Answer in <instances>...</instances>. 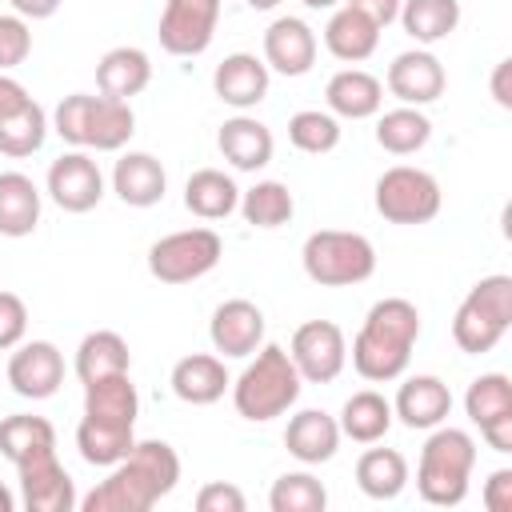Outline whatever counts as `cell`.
<instances>
[{
	"instance_id": "1",
	"label": "cell",
	"mask_w": 512,
	"mask_h": 512,
	"mask_svg": "<svg viewBox=\"0 0 512 512\" xmlns=\"http://www.w3.org/2000/svg\"><path fill=\"white\" fill-rule=\"evenodd\" d=\"M180 480V456L168 440H136L132 452L108 468L80 508L84 512H148L156 508Z\"/></svg>"
},
{
	"instance_id": "2",
	"label": "cell",
	"mask_w": 512,
	"mask_h": 512,
	"mask_svg": "<svg viewBox=\"0 0 512 512\" xmlns=\"http://www.w3.org/2000/svg\"><path fill=\"white\" fill-rule=\"evenodd\" d=\"M416 340H420L416 304L404 296H384L368 308V316L352 340V368L372 384L400 380L408 372Z\"/></svg>"
},
{
	"instance_id": "3",
	"label": "cell",
	"mask_w": 512,
	"mask_h": 512,
	"mask_svg": "<svg viewBox=\"0 0 512 512\" xmlns=\"http://www.w3.org/2000/svg\"><path fill=\"white\" fill-rule=\"evenodd\" d=\"M300 388H304V380H300L292 356L280 344H260L252 352L248 368L232 380V404L244 420L264 424V420L284 416L300 400Z\"/></svg>"
},
{
	"instance_id": "4",
	"label": "cell",
	"mask_w": 512,
	"mask_h": 512,
	"mask_svg": "<svg viewBox=\"0 0 512 512\" xmlns=\"http://www.w3.org/2000/svg\"><path fill=\"white\" fill-rule=\"evenodd\" d=\"M52 132L72 148H96V152H120L136 132V112L128 100L72 92L52 112Z\"/></svg>"
},
{
	"instance_id": "5",
	"label": "cell",
	"mask_w": 512,
	"mask_h": 512,
	"mask_svg": "<svg viewBox=\"0 0 512 512\" xmlns=\"http://www.w3.org/2000/svg\"><path fill=\"white\" fill-rule=\"evenodd\" d=\"M476 468V440L464 428L436 424L432 436L420 448L416 464V492L424 504L436 508H456L468 496V480Z\"/></svg>"
},
{
	"instance_id": "6",
	"label": "cell",
	"mask_w": 512,
	"mask_h": 512,
	"mask_svg": "<svg viewBox=\"0 0 512 512\" xmlns=\"http://www.w3.org/2000/svg\"><path fill=\"white\" fill-rule=\"evenodd\" d=\"M508 328H512V276L496 272L476 280L452 316L456 348L468 356H484L504 340Z\"/></svg>"
},
{
	"instance_id": "7",
	"label": "cell",
	"mask_w": 512,
	"mask_h": 512,
	"mask_svg": "<svg viewBox=\"0 0 512 512\" xmlns=\"http://www.w3.org/2000/svg\"><path fill=\"white\" fill-rule=\"evenodd\" d=\"M300 264L304 276L312 284L324 288H352L364 284L376 272V248L368 236L360 232H344V228H320L304 240L300 248Z\"/></svg>"
},
{
	"instance_id": "8",
	"label": "cell",
	"mask_w": 512,
	"mask_h": 512,
	"mask_svg": "<svg viewBox=\"0 0 512 512\" xmlns=\"http://www.w3.org/2000/svg\"><path fill=\"white\" fill-rule=\"evenodd\" d=\"M224 256V240L212 228H184L172 236H160L148 248V272L160 284H192L208 276Z\"/></svg>"
},
{
	"instance_id": "9",
	"label": "cell",
	"mask_w": 512,
	"mask_h": 512,
	"mask_svg": "<svg viewBox=\"0 0 512 512\" xmlns=\"http://www.w3.org/2000/svg\"><path fill=\"white\" fill-rule=\"evenodd\" d=\"M372 200L388 224H428L440 212V184L424 168L396 164V168L380 172Z\"/></svg>"
},
{
	"instance_id": "10",
	"label": "cell",
	"mask_w": 512,
	"mask_h": 512,
	"mask_svg": "<svg viewBox=\"0 0 512 512\" xmlns=\"http://www.w3.org/2000/svg\"><path fill=\"white\" fill-rule=\"evenodd\" d=\"M288 356H292L300 380H308V384H332L344 372V364H348L344 328L332 324V320H304L292 332Z\"/></svg>"
},
{
	"instance_id": "11",
	"label": "cell",
	"mask_w": 512,
	"mask_h": 512,
	"mask_svg": "<svg viewBox=\"0 0 512 512\" xmlns=\"http://www.w3.org/2000/svg\"><path fill=\"white\" fill-rule=\"evenodd\" d=\"M220 24V0H164L156 36L168 56H200Z\"/></svg>"
},
{
	"instance_id": "12",
	"label": "cell",
	"mask_w": 512,
	"mask_h": 512,
	"mask_svg": "<svg viewBox=\"0 0 512 512\" xmlns=\"http://www.w3.org/2000/svg\"><path fill=\"white\" fill-rule=\"evenodd\" d=\"M464 412L492 452H512V380L504 372L476 376L464 392Z\"/></svg>"
},
{
	"instance_id": "13",
	"label": "cell",
	"mask_w": 512,
	"mask_h": 512,
	"mask_svg": "<svg viewBox=\"0 0 512 512\" xmlns=\"http://www.w3.org/2000/svg\"><path fill=\"white\" fill-rule=\"evenodd\" d=\"M8 384L24 400H48L64 384V356L52 340H20L8 356Z\"/></svg>"
},
{
	"instance_id": "14",
	"label": "cell",
	"mask_w": 512,
	"mask_h": 512,
	"mask_svg": "<svg viewBox=\"0 0 512 512\" xmlns=\"http://www.w3.org/2000/svg\"><path fill=\"white\" fill-rule=\"evenodd\" d=\"M48 196L64 208V212H92L100 200H104V176H100V164L84 152V148H72L64 156L52 160L48 168Z\"/></svg>"
},
{
	"instance_id": "15",
	"label": "cell",
	"mask_w": 512,
	"mask_h": 512,
	"mask_svg": "<svg viewBox=\"0 0 512 512\" xmlns=\"http://www.w3.org/2000/svg\"><path fill=\"white\" fill-rule=\"evenodd\" d=\"M20 504L28 512H72L76 500V484L68 476V468L56 460V452L32 456L20 468Z\"/></svg>"
},
{
	"instance_id": "16",
	"label": "cell",
	"mask_w": 512,
	"mask_h": 512,
	"mask_svg": "<svg viewBox=\"0 0 512 512\" xmlns=\"http://www.w3.org/2000/svg\"><path fill=\"white\" fill-rule=\"evenodd\" d=\"M388 92L400 100V104H412V108H424L432 100L444 96V64L428 52V48H412V52H400L392 64H388V76H384Z\"/></svg>"
},
{
	"instance_id": "17",
	"label": "cell",
	"mask_w": 512,
	"mask_h": 512,
	"mask_svg": "<svg viewBox=\"0 0 512 512\" xmlns=\"http://www.w3.org/2000/svg\"><path fill=\"white\" fill-rule=\"evenodd\" d=\"M208 340L220 356L244 360L264 344V312L244 296L224 300L208 320Z\"/></svg>"
},
{
	"instance_id": "18",
	"label": "cell",
	"mask_w": 512,
	"mask_h": 512,
	"mask_svg": "<svg viewBox=\"0 0 512 512\" xmlns=\"http://www.w3.org/2000/svg\"><path fill=\"white\" fill-rule=\"evenodd\" d=\"M264 64L280 76H304L316 64V32L300 16H276L264 28Z\"/></svg>"
},
{
	"instance_id": "19",
	"label": "cell",
	"mask_w": 512,
	"mask_h": 512,
	"mask_svg": "<svg viewBox=\"0 0 512 512\" xmlns=\"http://www.w3.org/2000/svg\"><path fill=\"white\" fill-rule=\"evenodd\" d=\"M268 84H272V72H268V64H264L260 56H252V52H232V56H224V60L216 64V72H212V92H216L228 108H236V112L256 108V104L268 96Z\"/></svg>"
},
{
	"instance_id": "20",
	"label": "cell",
	"mask_w": 512,
	"mask_h": 512,
	"mask_svg": "<svg viewBox=\"0 0 512 512\" xmlns=\"http://www.w3.org/2000/svg\"><path fill=\"white\" fill-rule=\"evenodd\" d=\"M452 412V392L440 376L432 372H420V376H408L392 400V416L404 424V428H420V432H432L436 424H444Z\"/></svg>"
},
{
	"instance_id": "21",
	"label": "cell",
	"mask_w": 512,
	"mask_h": 512,
	"mask_svg": "<svg viewBox=\"0 0 512 512\" xmlns=\"http://www.w3.org/2000/svg\"><path fill=\"white\" fill-rule=\"evenodd\" d=\"M284 448L304 468L328 464L336 456V448H340V424H336V416H328L324 408H300L288 420V428H284Z\"/></svg>"
},
{
	"instance_id": "22",
	"label": "cell",
	"mask_w": 512,
	"mask_h": 512,
	"mask_svg": "<svg viewBox=\"0 0 512 512\" xmlns=\"http://www.w3.org/2000/svg\"><path fill=\"white\" fill-rule=\"evenodd\" d=\"M216 148H220V156H224L236 172H260V168L272 160L276 140H272V128H268V124H260L256 116H244V112H240V116H232V120L220 124Z\"/></svg>"
},
{
	"instance_id": "23",
	"label": "cell",
	"mask_w": 512,
	"mask_h": 512,
	"mask_svg": "<svg viewBox=\"0 0 512 512\" xmlns=\"http://www.w3.org/2000/svg\"><path fill=\"white\" fill-rule=\"evenodd\" d=\"M168 384H172L176 400H184L192 408H204V404H216L232 388V376H228V368H224L220 356L192 352V356H184V360L172 364V380Z\"/></svg>"
},
{
	"instance_id": "24",
	"label": "cell",
	"mask_w": 512,
	"mask_h": 512,
	"mask_svg": "<svg viewBox=\"0 0 512 512\" xmlns=\"http://www.w3.org/2000/svg\"><path fill=\"white\" fill-rule=\"evenodd\" d=\"M376 44H380V24H376L372 16H364V12L352 8V4L332 8L328 24H324V48H328L336 60L360 64V60H368V56L376 52Z\"/></svg>"
},
{
	"instance_id": "25",
	"label": "cell",
	"mask_w": 512,
	"mask_h": 512,
	"mask_svg": "<svg viewBox=\"0 0 512 512\" xmlns=\"http://www.w3.org/2000/svg\"><path fill=\"white\" fill-rule=\"evenodd\" d=\"M324 104L336 120H368L384 104V84L364 68H340L324 88Z\"/></svg>"
},
{
	"instance_id": "26",
	"label": "cell",
	"mask_w": 512,
	"mask_h": 512,
	"mask_svg": "<svg viewBox=\"0 0 512 512\" xmlns=\"http://www.w3.org/2000/svg\"><path fill=\"white\" fill-rule=\"evenodd\" d=\"M168 176L164 164L152 152H124L112 168V192L128 204V208H152L164 200Z\"/></svg>"
},
{
	"instance_id": "27",
	"label": "cell",
	"mask_w": 512,
	"mask_h": 512,
	"mask_svg": "<svg viewBox=\"0 0 512 512\" xmlns=\"http://www.w3.org/2000/svg\"><path fill=\"white\" fill-rule=\"evenodd\" d=\"M136 416H140V396H136V384L128 372L100 376V380L84 384V420L136 428Z\"/></svg>"
},
{
	"instance_id": "28",
	"label": "cell",
	"mask_w": 512,
	"mask_h": 512,
	"mask_svg": "<svg viewBox=\"0 0 512 512\" xmlns=\"http://www.w3.org/2000/svg\"><path fill=\"white\" fill-rule=\"evenodd\" d=\"M148 80H152L148 52L128 48V44L108 48V52L100 56V64H96V88H100V96H112V100H132V96H140V92L148 88Z\"/></svg>"
},
{
	"instance_id": "29",
	"label": "cell",
	"mask_w": 512,
	"mask_h": 512,
	"mask_svg": "<svg viewBox=\"0 0 512 512\" xmlns=\"http://www.w3.org/2000/svg\"><path fill=\"white\" fill-rule=\"evenodd\" d=\"M40 224V188L24 172H0V236L20 240Z\"/></svg>"
},
{
	"instance_id": "30",
	"label": "cell",
	"mask_w": 512,
	"mask_h": 512,
	"mask_svg": "<svg viewBox=\"0 0 512 512\" xmlns=\"http://www.w3.org/2000/svg\"><path fill=\"white\" fill-rule=\"evenodd\" d=\"M236 204H240V188L220 168H200L184 184V208L200 220H224L236 212Z\"/></svg>"
},
{
	"instance_id": "31",
	"label": "cell",
	"mask_w": 512,
	"mask_h": 512,
	"mask_svg": "<svg viewBox=\"0 0 512 512\" xmlns=\"http://www.w3.org/2000/svg\"><path fill=\"white\" fill-rule=\"evenodd\" d=\"M392 400H384L380 392H372V388H364V392H352L348 400H344V408H340V436H348V440H356V444H376V440H384L388 436V428H392Z\"/></svg>"
},
{
	"instance_id": "32",
	"label": "cell",
	"mask_w": 512,
	"mask_h": 512,
	"mask_svg": "<svg viewBox=\"0 0 512 512\" xmlns=\"http://www.w3.org/2000/svg\"><path fill=\"white\" fill-rule=\"evenodd\" d=\"M132 368V352H128V340L112 328H96L80 340L76 348V376L80 384H92L100 376H116V372H128Z\"/></svg>"
},
{
	"instance_id": "33",
	"label": "cell",
	"mask_w": 512,
	"mask_h": 512,
	"mask_svg": "<svg viewBox=\"0 0 512 512\" xmlns=\"http://www.w3.org/2000/svg\"><path fill=\"white\" fill-rule=\"evenodd\" d=\"M44 452H56V428L44 416L16 412V416L0 420V456L4 460H12L20 468L24 460L44 456Z\"/></svg>"
},
{
	"instance_id": "34",
	"label": "cell",
	"mask_w": 512,
	"mask_h": 512,
	"mask_svg": "<svg viewBox=\"0 0 512 512\" xmlns=\"http://www.w3.org/2000/svg\"><path fill=\"white\" fill-rule=\"evenodd\" d=\"M356 484L368 500H396L408 484V460L396 448H368L356 460Z\"/></svg>"
},
{
	"instance_id": "35",
	"label": "cell",
	"mask_w": 512,
	"mask_h": 512,
	"mask_svg": "<svg viewBox=\"0 0 512 512\" xmlns=\"http://www.w3.org/2000/svg\"><path fill=\"white\" fill-rule=\"evenodd\" d=\"M396 20L416 44H440L460 24V0H400Z\"/></svg>"
},
{
	"instance_id": "36",
	"label": "cell",
	"mask_w": 512,
	"mask_h": 512,
	"mask_svg": "<svg viewBox=\"0 0 512 512\" xmlns=\"http://www.w3.org/2000/svg\"><path fill=\"white\" fill-rule=\"evenodd\" d=\"M428 140H432V120L412 104H400L376 120V144L392 156H412Z\"/></svg>"
},
{
	"instance_id": "37",
	"label": "cell",
	"mask_w": 512,
	"mask_h": 512,
	"mask_svg": "<svg viewBox=\"0 0 512 512\" xmlns=\"http://www.w3.org/2000/svg\"><path fill=\"white\" fill-rule=\"evenodd\" d=\"M136 444V428H116L100 420H80L76 428V448L92 468H112L120 464Z\"/></svg>"
},
{
	"instance_id": "38",
	"label": "cell",
	"mask_w": 512,
	"mask_h": 512,
	"mask_svg": "<svg viewBox=\"0 0 512 512\" xmlns=\"http://www.w3.org/2000/svg\"><path fill=\"white\" fill-rule=\"evenodd\" d=\"M236 208L244 212V220L252 228H280V224L292 220L296 200H292L288 184H280V180H256L248 192H240V204Z\"/></svg>"
},
{
	"instance_id": "39",
	"label": "cell",
	"mask_w": 512,
	"mask_h": 512,
	"mask_svg": "<svg viewBox=\"0 0 512 512\" xmlns=\"http://www.w3.org/2000/svg\"><path fill=\"white\" fill-rule=\"evenodd\" d=\"M44 136H48V116H44V108L36 100L24 104L12 116H0V156L24 160V156L44 148Z\"/></svg>"
},
{
	"instance_id": "40",
	"label": "cell",
	"mask_w": 512,
	"mask_h": 512,
	"mask_svg": "<svg viewBox=\"0 0 512 512\" xmlns=\"http://www.w3.org/2000/svg\"><path fill=\"white\" fill-rule=\"evenodd\" d=\"M288 140H292V148H300L308 156H324L340 144V120L320 108H300L288 120Z\"/></svg>"
},
{
	"instance_id": "41",
	"label": "cell",
	"mask_w": 512,
	"mask_h": 512,
	"mask_svg": "<svg viewBox=\"0 0 512 512\" xmlns=\"http://www.w3.org/2000/svg\"><path fill=\"white\" fill-rule=\"evenodd\" d=\"M324 504L328 492L312 472H284L268 492L272 512H324Z\"/></svg>"
},
{
	"instance_id": "42",
	"label": "cell",
	"mask_w": 512,
	"mask_h": 512,
	"mask_svg": "<svg viewBox=\"0 0 512 512\" xmlns=\"http://www.w3.org/2000/svg\"><path fill=\"white\" fill-rule=\"evenodd\" d=\"M28 52H32V28H28V20L16 16V12H4L0 16V72L20 68L28 60Z\"/></svg>"
},
{
	"instance_id": "43",
	"label": "cell",
	"mask_w": 512,
	"mask_h": 512,
	"mask_svg": "<svg viewBox=\"0 0 512 512\" xmlns=\"http://www.w3.org/2000/svg\"><path fill=\"white\" fill-rule=\"evenodd\" d=\"M28 332V308L16 292H0V352L16 348Z\"/></svg>"
},
{
	"instance_id": "44",
	"label": "cell",
	"mask_w": 512,
	"mask_h": 512,
	"mask_svg": "<svg viewBox=\"0 0 512 512\" xmlns=\"http://www.w3.org/2000/svg\"><path fill=\"white\" fill-rule=\"evenodd\" d=\"M244 508H248L244 492L228 480H208L196 492V512H244Z\"/></svg>"
},
{
	"instance_id": "45",
	"label": "cell",
	"mask_w": 512,
	"mask_h": 512,
	"mask_svg": "<svg viewBox=\"0 0 512 512\" xmlns=\"http://www.w3.org/2000/svg\"><path fill=\"white\" fill-rule=\"evenodd\" d=\"M484 508L488 512H512V468H496L484 480Z\"/></svg>"
},
{
	"instance_id": "46",
	"label": "cell",
	"mask_w": 512,
	"mask_h": 512,
	"mask_svg": "<svg viewBox=\"0 0 512 512\" xmlns=\"http://www.w3.org/2000/svg\"><path fill=\"white\" fill-rule=\"evenodd\" d=\"M24 104H32L28 88H24V84H20L16 76L0 72V116H12V112H20Z\"/></svg>"
},
{
	"instance_id": "47",
	"label": "cell",
	"mask_w": 512,
	"mask_h": 512,
	"mask_svg": "<svg viewBox=\"0 0 512 512\" xmlns=\"http://www.w3.org/2000/svg\"><path fill=\"white\" fill-rule=\"evenodd\" d=\"M344 4L360 8V12H364V16H372L380 28H384V24H392V20L400 16V0H344Z\"/></svg>"
},
{
	"instance_id": "48",
	"label": "cell",
	"mask_w": 512,
	"mask_h": 512,
	"mask_svg": "<svg viewBox=\"0 0 512 512\" xmlns=\"http://www.w3.org/2000/svg\"><path fill=\"white\" fill-rule=\"evenodd\" d=\"M492 100L500 108H512V60H500L492 68Z\"/></svg>"
},
{
	"instance_id": "49",
	"label": "cell",
	"mask_w": 512,
	"mask_h": 512,
	"mask_svg": "<svg viewBox=\"0 0 512 512\" xmlns=\"http://www.w3.org/2000/svg\"><path fill=\"white\" fill-rule=\"evenodd\" d=\"M8 4H12V12L24 16V20H48V16H56V8H60L64 0H8Z\"/></svg>"
},
{
	"instance_id": "50",
	"label": "cell",
	"mask_w": 512,
	"mask_h": 512,
	"mask_svg": "<svg viewBox=\"0 0 512 512\" xmlns=\"http://www.w3.org/2000/svg\"><path fill=\"white\" fill-rule=\"evenodd\" d=\"M12 508H16V496H12V492L0 484V512H12Z\"/></svg>"
},
{
	"instance_id": "51",
	"label": "cell",
	"mask_w": 512,
	"mask_h": 512,
	"mask_svg": "<svg viewBox=\"0 0 512 512\" xmlns=\"http://www.w3.org/2000/svg\"><path fill=\"white\" fill-rule=\"evenodd\" d=\"M244 4H248V8H256V12H268V8H276L280 0H244Z\"/></svg>"
},
{
	"instance_id": "52",
	"label": "cell",
	"mask_w": 512,
	"mask_h": 512,
	"mask_svg": "<svg viewBox=\"0 0 512 512\" xmlns=\"http://www.w3.org/2000/svg\"><path fill=\"white\" fill-rule=\"evenodd\" d=\"M300 4H304V8H316V12H320V8H336L340 0H300Z\"/></svg>"
}]
</instances>
